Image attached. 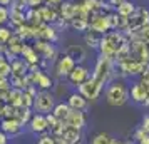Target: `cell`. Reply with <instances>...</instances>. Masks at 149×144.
<instances>
[{
    "mask_svg": "<svg viewBox=\"0 0 149 144\" xmlns=\"http://www.w3.org/2000/svg\"><path fill=\"white\" fill-rule=\"evenodd\" d=\"M126 47H129V39L126 37V34L122 30H109L107 34L102 35L101 45L97 49V54H101L116 62L117 54Z\"/></svg>",
    "mask_w": 149,
    "mask_h": 144,
    "instance_id": "obj_1",
    "label": "cell"
},
{
    "mask_svg": "<svg viewBox=\"0 0 149 144\" xmlns=\"http://www.w3.org/2000/svg\"><path fill=\"white\" fill-rule=\"evenodd\" d=\"M104 101L111 107H122L131 101L129 99V84L126 79H114L104 87Z\"/></svg>",
    "mask_w": 149,
    "mask_h": 144,
    "instance_id": "obj_2",
    "label": "cell"
},
{
    "mask_svg": "<svg viewBox=\"0 0 149 144\" xmlns=\"http://www.w3.org/2000/svg\"><path fill=\"white\" fill-rule=\"evenodd\" d=\"M92 77L106 87L111 81L117 79V64L104 55L97 54L94 67H92Z\"/></svg>",
    "mask_w": 149,
    "mask_h": 144,
    "instance_id": "obj_3",
    "label": "cell"
},
{
    "mask_svg": "<svg viewBox=\"0 0 149 144\" xmlns=\"http://www.w3.org/2000/svg\"><path fill=\"white\" fill-rule=\"evenodd\" d=\"M149 72V62H142L136 57H129L117 64V77L119 79H139Z\"/></svg>",
    "mask_w": 149,
    "mask_h": 144,
    "instance_id": "obj_4",
    "label": "cell"
},
{
    "mask_svg": "<svg viewBox=\"0 0 149 144\" xmlns=\"http://www.w3.org/2000/svg\"><path fill=\"white\" fill-rule=\"evenodd\" d=\"M91 76H92V70H91V67H89L87 64H77L74 67V70L67 76L65 82H67V86L72 90H77L82 84L87 82L89 79H91Z\"/></svg>",
    "mask_w": 149,
    "mask_h": 144,
    "instance_id": "obj_5",
    "label": "cell"
},
{
    "mask_svg": "<svg viewBox=\"0 0 149 144\" xmlns=\"http://www.w3.org/2000/svg\"><path fill=\"white\" fill-rule=\"evenodd\" d=\"M75 65H77V64H75L74 59H72L70 55H67V54H64V52H62L61 57H59V59L54 62V65H52L54 79H57V81H65L67 76L74 70Z\"/></svg>",
    "mask_w": 149,
    "mask_h": 144,
    "instance_id": "obj_6",
    "label": "cell"
},
{
    "mask_svg": "<svg viewBox=\"0 0 149 144\" xmlns=\"http://www.w3.org/2000/svg\"><path fill=\"white\" fill-rule=\"evenodd\" d=\"M57 97L52 90H39V94L35 96L34 101V112H40V114H49L57 104Z\"/></svg>",
    "mask_w": 149,
    "mask_h": 144,
    "instance_id": "obj_7",
    "label": "cell"
},
{
    "mask_svg": "<svg viewBox=\"0 0 149 144\" xmlns=\"http://www.w3.org/2000/svg\"><path fill=\"white\" fill-rule=\"evenodd\" d=\"M77 90H79L86 99H87L89 104H94V102H97V99L104 94V86H102L101 82H97L94 77L91 76V79H89L87 82L82 84Z\"/></svg>",
    "mask_w": 149,
    "mask_h": 144,
    "instance_id": "obj_8",
    "label": "cell"
},
{
    "mask_svg": "<svg viewBox=\"0 0 149 144\" xmlns=\"http://www.w3.org/2000/svg\"><path fill=\"white\" fill-rule=\"evenodd\" d=\"M35 35H37V39H44V40H49L52 44H59L62 39V32H59L55 25L44 24V22L35 25Z\"/></svg>",
    "mask_w": 149,
    "mask_h": 144,
    "instance_id": "obj_9",
    "label": "cell"
},
{
    "mask_svg": "<svg viewBox=\"0 0 149 144\" xmlns=\"http://www.w3.org/2000/svg\"><path fill=\"white\" fill-rule=\"evenodd\" d=\"M89 30H94L97 34H107L111 30V24H109L107 14L104 12H99V14H92L91 19H89Z\"/></svg>",
    "mask_w": 149,
    "mask_h": 144,
    "instance_id": "obj_10",
    "label": "cell"
},
{
    "mask_svg": "<svg viewBox=\"0 0 149 144\" xmlns=\"http://www.w3.org/2000/svg\"><path fill=\"white\" fill-rule=\"evenodd\" d=\"M64 54L70 55L75 61V64H87L89 61V49L84 44H69L64 49Z\"/></svg>",
    "mask_w": 149,
    "mask_h": 144,
    "instance_id": "obj_11",
    "label": "cell"
},
{
    "mask_svg": "<svg viewBox=\"0 0 149 144\" xmlns=\"http://www.w3.org/2000/svg\"><path fill=\"white\" fill-rule=\"evenodd\" d=\"M0 131H3L8 137H19L24 134L25 127L15 117H5V119L0 121Z\"/></svg>",
    "mask_w": 149,
    "mask_h": 144,
    "instance_id": "obj_12",
    "label": "cell"
},
{
    "mask_svg": "<svg viewBox=\"0 0 149 144\" xmlns=\"http://www.w3.org/2000/svg\"><path fill=\"white\" fill-rule=\"evenodd\" d=\"M27 129L30 134L34 136H40L44 132H49V124H47V117L45 114H40V112H34V116L29 122Z\"/></svg>",
    "mask_w": 149,
    "mask_h": 144,
    "instance_id": "obj_13",
    "label": "cell"
},
{
    "mask_svg": "<svg viewBox=\"0 0 149 144\" xmlns=\"http://www.w3.org/2000/svg\"><path fill=\"white\" fill-rule=\"evenodd\" d=\"M146 97H148V90L144 89V86L137 79H134L131 82V86H129V99H131V102L137 104V106H142L144 101H146Z\"/></svg>",
    "mask_w": 149,
    "mask_h": 144,
    "instance_id": "obj_14",
    "label": "cell"
},
{
    "mask_svg": "<svg viewBox=\"0 0 149 144\" xmlns=\"http://www.w3.org/2000/svg\"><path fill=\"white\" fill-rule=\"evenodd\" d=\"M59 139H61L64 144H87V139H86L84 131L74 129V127H69V126Z\"/></svg>",
    "mask_w": 149,
    "mask_h": 144,
    "instance_id": "obj_15",
    "label": "cell"
},
{
    "mask_svg": "<svg viewBox=\"0 0 149 144\" xmlns=\"http://www.w3.org/2000/svg\"><path fill=\"white\" fill-rule=\"evenodd\" d=\"M65 122H67L69 127H74V129H79V131H86V127H87V116H86V111L72 109Z\"/></svg>",
    "mask_w": 149,
    "mask_h": 144,
    "instance_id": "obj_16",
    "label": "cell"
},
{
    "mask_svg": "<svg viewBox=\"0 0 149 144\" xmlns=\"http://www.w3.org/2000/svg\"><path fill=\"white\" fill-rule=\"evenodd\" d=\"M65 102L69 104L70 109H77V111H87L89 109V101L82 96L79 90H70L69 96L65 97Z\"/></svg>",
    "mask_w": 149,
    "mask_h": 144,
    "instance_id": "obj_17",
    "label": "cell"
},
{
    "mask_svg": "<svg viewBox=\"0 0 149 144\" xmlns=\"http://www.w3.org/2000/svg\"><path fill=\"white\" fill-rule=\"evenodd\" d=\"M129 49H131V55L139 59L142 62H149V44L142 40H131L129 42Z\"/></svg>",
    "mask_w": 149,
    "mask_h": 144,
    "instance_id": "obj_18",
    "label": "cell"
},
{
    "mask_svg": "<svg viewBox=\"0 0 149 144\" xmlns=\"http://www.w3.org/2000/svg\"><path fill=\"white\" fill-rule=\"evenodd\" d=\"M101 39H102L101 34H97V32H94V30H87L86 34L82 35V44H84L87 49L97 52V49H99V45H101Z\"/></svg>",
    "mask_w": 149,
    "mask_h": 144,
    "instance_id": "obj_19",
    "label": "cell"
},
{
    "mask_svg": "<svg viewBox=\"0 0 149 144\" xmlns=\"http://www.w3.org/2000/svg\"><path fill=\"white\" fill-rule=\"evenodd\" d=\"M20 57L27 62L29 65H34V64H39L40 62V55L35 52V49L32 47V44H29V42H25V45L22 47Z\"/></svg>",
    "mask_w": 149,
    "mask_h": 144,
    "instance_id": "obj_20",
    "label": "cell"
},
{
    "mask_svg": "<svg viewBox=\"0 0 149 144\" xmlns=\"http://www.w3.org/2000/svg\"><path fill=\"white\" fill-rule=\"evenodd\" d=\"M15 34L19 35V37H22L24 40H35L37 39V35H35V25L34 24H29V22H25V24H22L20 27L15 29Z\"/></svg>",
    "mask_w": 149,
    "mask_h": 144,
    "instance_id": "obj_21",
    "label": "cell"
},
{
    "mask_svg": "<svg viewBox=\"0 0 149 144\" xmlns=\"http://www.w3.org/2000/svg\"><path fill=\"white\" fill-rule=\"evenodd\" d=\"M136 8H137L136 2H132V0H124V2H121V3L116 7V14L121 15V17H126V19H129L131 15H134Z\"/></svg>",
    "mask_w": 149,
    "mask_h": 144,
    "instance_id": "obj_22",
    "label": "cell"
},
{
    "mask_svg": "<svg viewBox=\"0 0 149 144\" xmlns=\"http://www.w3.org/2000/svg\"><path fill=\"white\" fill-rule=\"evenodd\" d=\"M114 136H111L107 131H99L87 139V144H112Z\"/></svg>",
    "mask_w": 149,
    "mask_h": 144,
    "instance_id": "obj_23",
    "label": "cell"
},
{
    "mask_svg": "<svg viewBox=\"0 0 149 144\" xmlns=\"http://www.w3.org/2000/svg\"><path fill=\"white\" fill-rule=\"evenodd\" d=\"M59 12H61V19L70 22L75 17V2H70V0H65L59 7Z\"/></svg>",
    "mask_w": 149,
    "mask_h": 144,
    "instance_id": "obj_24",
    "label": "cell"
},
{
    "mask_svg": "<svg viewBox=\"0 0 149 144\" xmlns=\"http://www.w3.org/2000/svg\"><path fill=\"white\" fill-rule=\"evenodd\" d=\"M70 107H69V104L65 102V101H57V104H55V107L52 109V114H54L59 121H67L69 114H70Z\"/></svg>",
    "mask_w": 149,
    "mask_h": 144,
    "instance_id": "obj_25",
    "label": "cell"
},
{
    "mask_svg": "<svg viewBox=\"0 0 149 144\" xmlns=\"http://www.w3.org/2000/svg\"><path fill=\"white\" fill-rule=\"evenodd\" d=\"M55 86L54 76H50L49 72H42L39 81H37V89L39 90H52Z\"/></svg>",
    "mask_w": 149,
    "mask_h": 144,
    "instance_id": "obj_26",
    "label": "cell"
},
{
    "mask_svg": "<svg viewBox=\"0 0 149 144\" xmlns=\"http://www.w3.org/2000/svg\"><path fill=\"white\" fill-rule=\"evenodd\" d=\"M34 116V109H29V107H17V112H15V119L19 121V122L27 129L29 122H30V119Z\"/></svg>",
    "mask_w": 149,
    "mask_h": 144,
    "instance_id": "obj_27",
    "label": "cell"
},
{
    "mask_svg": "<svg viewBox=\"0 0 149 144\" xmlns=\"http://www.w3.org/2000/svg\"><path fill=\"white\" fill-rule=\"evenodd\" d=\"M25 12H22V10H17V8H10V20H8V25L14 29L20 27L22 24H25Z\"/></svg>",
    "mask_w": 149,
    "mask_h": 144,
    "instance_id": "obj_28",
    "label": "cell"
},
{
    "mask_svg": "<svg viewBox=\"0 0 149 144\" xmlns=\"http://www.w3.org/2000/svg\"><path fill=\"white\" fill-rule=\"evenodd\" d=\"M25 42H27V40H24L22 37H19L17 34H14V35H12V39H10V40L7 42V49L10 50V52H14V54L20 55L22 47L25 45Z\"/></svg>",
    "mask_w": 149,
    "mask_h": 144,
    "instance_id": "obj_29",
    "label": "cell"
},
{
    "mask_svg": "<svg viewBox=\"0 0 149 144\" xmlns=\"http://www.w3.org/2000/svg\"><path fill=\"white\" fill-rule=\"evenodd\" d=\"M61 49L57 47V44H50L47 49H45V52L40 55V59H45V61H49V62H52V65H54V62L61 57Z\"/></svg>",
    "mask_w": 149,
    "mask_h": 144,
    "instance_id": "obj_30",
    "label": "cell"
},
{
    "mask_svg": "<svg viewBox=\"0 0 149 144\" xmlns=\"http://www.w3.org/2000/svg\"><path fill=\"white\" fill-rule=\"evenodd\" d=\"M29 74V64L22 57L12 62V76H27Z\"/></svg>",
    "mask_w": 149,
    "mask_h": 144,
    "instance_id": "obj_31",
    "label": "cell"
},
{
    "mask_svg": "<svg viewBox=\"0 0 149 144\" xmlns=\"http://www.w3.org/2000/svg\"><path fill=\"white\" fill-rule=\"evenodd\" d=\"M8 79H10V86H12V89L25 90L29 86H30L27 76H10Z\"/></svg>",
    "mask_w": 149,
    "mask_h": 144,
    "instance_id": "obj_32",
    "label": "cell"
},
{
    "mask_svg": "<svg viewBox=\"0 0 149 144\" xmlns=\"http://www.w3.org/2000/svg\"><path fill=\"white\" fill-rule=\"evenodd\" d=\"M70 87L67 86V82H64V81H57L54 86V89H52V92L55 94V97L61 101V99H64V97L69 96V92H70Z\"/></svg>",
    "mask_w": 149,
    "mask_h": 144,
    "instance_id": "obj_33",
    "label": "cell"
},
{
    "mask_svg": "<svg viewBox=\"0 0 149 144\" xmlns=\"http://www.w3.org/2000/svg\"><path fill=\"white\" fill-rule=\"evenodd\" d=\"M70 29L74 30L75 34L84 35L89 30V20H84V19H72V20H70Z\"/></svg>",
    "mask_w": 149,
    "mask_h": 144,
    "instance_id": "obj_34",
    "label": "cell"
},
{
    "mask_svg": "<svg viewBox=\"0 0 149 144\" xmlns=\"http://www.w3.org/2000/svg\"><path fill=\"white\" fill-rule=\"evenodd\" d=\"M22 92L24 90L20 89H10L8 92V97H7V102L14 107H20L22 106Z\"/></svg>",
    "mask_w": 149,
    "mask_h": 144,
    "instance_id": "obj_35",
    "label": "cell"
},
{
    "mask_svg": "<svg viewBox=\"0 0 149 144\" xmlns=\"http://www.w3.org/2000/svg\"><path fill=\"white\" fill-rule=\"evenodd\" d=\"M15 34V30L10 25H0V44H7L10 39H12V35Z\"/></svg>",
    "mask_w": 149,
    "mask_h": 144,
    "instance_id": "obj_36",
    "label": "cell"
},
{
    "mask_svg": "<svg viewBox=\"0 0 149 144\" xmlns=\"http://www.w3.org/2000/svg\"><path fill=\"white\" fill-rule=\"evenodd\" d=\"M52 42H49V40H44V39H35V40H32V47L35 49V52L39 55H42L44 52H45V49L50 45Z\"/></svg>",
    "mask_w": 149,
    "mask_h": 144,
    "instance_id": "obj_37",
    "label": "cell"
},
{
    "mask_svg": "<svg viewBox=\"0 0 149 144\" xmlns=\"http://www.w3.org/2000/svg\"><path fill=\"white\" fill-rule=\"evenodd\" d=\"M65 129H67V122H65V121H59V122L55 124L54 127L49 131V132H50L54 137H57V139H59V137L64 134V131H65Z\"/></svg>",
    "mask_w": 149,
    "mask_h": 144,
    "instance_id": "obj_38",
    "label": "cell"
},
{
    "mask_svg": "<svg viewBox=\"0 0 149 144\" xmlns=\"http://www.w3.org/2000/svg\"><path fill=\"white\" fill-rule=\"evenodd\" d=\"M35 144H57V137H54L50 132H44L40 136H37Z\"/></svg>",
    "mask_w": 149,
    "mask_h": 144,
    "instance_id": "obj_39",
    "label": "cell"
},
{
    "mask_svg": "<svg viewBox=\"0 0 149 144\" xmlns=\"http://www.w3.org/2000/svg\"><path fill=\"white\" fill-rule=\"evenodd\" d=\"M34 101L35 97L32 94H29L27 90L22 92V107H29V109H34Z\"/></svg>",
    "mask_w": 149,
    "mask_h": 144,
    "instance_id": "obj_40",
    "label": "cell"
},
{
    "mask_svg": "<svg viewBox=\"0 0 149 144\" xmlns=\"http://www.w3.org/2000/svg\"><path fill=\"white\" fill-rule=\"evenodd\" d=\"M12 76V64L5 59L0 62V77H10Z\"/></svg>",
    "mask_w": 149,
    "mask_h": 144,
    "instance_id": "obj_41",
    "label": "cell"
},
{
    "mask_svg": "<svg viewBox=\"0 0 149 144\" xmlns=\"http://www.w3.org/2000/svg\"><path fill=\"white\" fill-rule=\"evenodd\" d=\"M8 20H10V8L0 5V25H7Z\"/></svg>",
    "mask_w": 149,
    "mask_h": 144,
    "instance_id": "obj_42",
    "label": "cell"
},
{
    "mask_svg": "<svg viewBox=\"0 0 149 144\" xmlns=\"http://www.w3.org/2000/svg\"><path fill=\"white\" fill-rule=\"evenodd\" d=\"M8 8H17V10H22V12H25L29 8V0H14L12 2V5Z\"/></svg>",
    "mask_w": 149,
    "mask_h": 144,
    "instance_id": "obj_43",
    "label": "cell"
},
{
    "mask_svg": "<svg viewBox=\"0 0 149 144\" xmlns=\"http://www.w3.org/2000/svg\"><path fill=\"white\" fill-rule=\"evenodd\" d=\"M146 136H148V132L142 129L141 126H139V127H136L134 132H132V139H134V143H139L142 137H146Z\"/></svg>",
    "mask_w": 149,
    "mask_h": 144,
    "instance_id": "obj_44",
    "label": "cell"
},
{
    "mask_svg": "<svg viewBox=\"0 0 149 144\" xmlns=\"http://www.w3.org/2000/svg\"><path fill=\"white\" fill-rule=\"evenodd\" d=\"M45 117H47V124H49V131L52 129V127H54L55 124L59 122V119H57V117L54 116V114H52V112H49V114H45Z\"/></svg>",
    "mask_w": 149,
    "mask_h": 144,
    "instance_id": "obj_45",
    "label": "cell"
},
{
    "mask_svg": "<svg viewBox=\"0 0 149 144\" xmlns=\"http://www.w3.org/2000/svg\"><path fill=\"white\" fill-rule=\"evenodd\" d=\"M137 81L144 86V89L148 90V94H149V72H148V74H144V76H141Z\"/></svg>",
    "mask_w": 149,
    "mask_h": 144,
    "instance_id": "obj_46",
    "label": "cell"
},
{
    "mask_svg": "<svg viewBox=\"0 0 149 144\" xmlns=\"http://www.w3.org/2000/svg\"><path fill=\"white\" fill-rule=\"evenodd\" d=\"M39 67H40L44 72H49V70H50V67H52V62L45 61V59H40V62H39Z\"/></svg>",
    "mask_w": 149,
    "mask_h": 144,
    "instance_id": "obj_47",
    "label": "cell"
},
{
    "mask_svg": "<svg viewBox=\"0 0 149 144\" xmlns=\"http://www.w3.org/2000/svg\"><path fill=\"white\" fill-rule=\"evenodd\" d=\"M141 127H142V129H144V131H146V132L149 134V112H148V114H144V116H142Z\"/></svg>",
    "mask_w": 149,
    "mask_h": 144,
    "instance_id": "obj_48",
    "label": "cell"
},
{
    "mask_svg": "<svg viewBox=\"0 0 149 144\" xmlns=\"http://www.w3.org/2000/svg\"><path fill=\"white\" fill-rule=\"evenodd\" d=\"M65 0H45L44 5H49V7H61Z\"/></svg>",
    "mask_w": 149,
    "mask_h": 144,
    "instance_id": "obj_49",
    "label": "cell"
},
{
    "mask_svg": "<svg viewBox=\"0 0 149 144\" xmlns=\"http://www.w3.org/2000/svg\"><path fill=\"white\" fill-rule=\"evenodd\" d=\"M0 144H10V137L3 131H0Z\"/></svg>",
    "mask_w": 149,
    "mask_h": 144,
    "instance_id": "obj_50",
    "label": "cell"
},
{
    "mask_svg": "<svg viewBox=\"0 0 149 144\" xmlns=\"http://www.w3.org/2000/svg\"><path fill=\"white\" fill-rule=\"evenodd\" d=\"M44 2H45V0H29V7L37 8L39 5H44Z\"/></svg>",
    "mask_w": 149,
    "mask_h": 144,
    "instance_id": "obj_51",
    "label": "cell"
},
{
    "mask_svg": "<svg viewBox=\"0 0 149 144\" xmlns=\"http://www.w3.org/2000/svg\"><path fill=\"white\" fill-rule=\"evenodd\" d=\"M109 3H111V5H112V7H117V5H119V3H121V2H124V0H107Z\"/></svg>",
    "mask_w": 149,
    "mask_h": 144,
    "instance_id": "obj_52",
    "label": "cell"
},
{
    "mask_svg": "<svg viewBox=\"0 0 149 144\" xmlns=\"http://www.w3.org/2000/svg\"><path fill=\"white\" fill-rule=\"evenodd\" d=\"M14 0H0V5H5V7H10Z\"/></svg>",
    "mask_w": 149,
    "mask_h": 144,
    "instance_id": "obj_53",
    "label": "cell"
},
{
    "mask_svg": "<svg viewBox=\"0 0 149 144\" xmlns=\"http://www.w3.org/2000/svg\"><path fill=\"white\" fill-rule=\"evenodd\" d=\"M136 144H149V134L146 137H142L141 141H139V143H136Z\"/></svg>",
    "mask_w": 149,
    "mask_h": 144,
    "instance_id": "obj_54",
    "label": "cell"
},
{
    "mask_svg": "<svg viewBox=\"0 0 149 144\" xmlns=\"http://www.w3.org/2000/svg\"><path fill=\"white\" fill-rule=\"evenodd\" d=\"M112 144H124V141L122 139H117V137H114V143Z\"/></svg>",
    "mask_w": 149,
    "mask_h": 144,
    "instance_id": "obj_55",
    "label": "cell"
},
{
    "mask_svg": "<svg viewBox=\"0 0 149 144\" xmlns=\"http://www.w3.org/2000/svg\"><path fill=\"white\" fill-rule=\"evenodd\" d=\"M2 61H5V55H3V54H0V62H2Z\"/></svg>",
    "mask_w": 149,
    "mask_h": 144,
    "instance_id": "obj_56",
    "label": "cell"
},
{
    "mask_svg": "<svg viewBox=\"0 0 149 144\" xmlns=\"http://www.w3.org/2000/svg\"><path fill=\"white\" fill-rule=\"evenodd\" d=\"M57 144H64V143H62L61 139H57Z\"/></svg>",
    "mask_w": 149,
    "mask_h": 144,
    "instance_id": "obj_57",
    "label": "cell"
},
{
    "mask_svg": "<svg viewBox=\"0 0 149 144\" xmlns=\"http://www.w3.org/2000/svg\"><path fill=\"white\" fill-rule=\"evenodd\" d=\"M124 144H136L134 141H132V143H131V141H129V143H124Z\"/></svg>",
    "mask_w": 149,
    "mask_h": 144,
    "instance_id": "obj_58",
    "label": "cell"
},
{
    "mask_svg": "<svg viewBox=\"0 0 149 144\" xmlns=\"http://www.w3.org/2000/svg\"><path fill=\"white\" fill-rule=\"evenodd\" d=\"M70 2H81V0H70Z\"/></svg>",
    "mask_w": 149,
    "mask_h": 144,
    "instance_id": "obj_59",
    "label": "cell"
},
{
    "mask_svg": "<svg viewBox=\"0 0 149 144\" xmlns=\"http://www.w3.org/2000/svg\"><path fill=\"white\" fill-rule=\"evenodd\" d=\"M15 144H20V143H15Z\"/></svg>",
    "mask_w": 149,
    "mask_h": 144,
    "instance_id": "obj_60",
    "label": "cell"
},
{
    "mask_svg": "<svg viewBox=\"0 0 149 144\" xmlns=\"http://www.w3.org/2000/svg\"><path fill=\"white\" fill-rule=\"evenodd\" d=\"M148 112H149V109H148Z\"/></svg>",
    "mask_w": 149,
    "mask_h": 144,
    "instance_id": "obj_61",
    "label": "cell"
}]
</instances>
